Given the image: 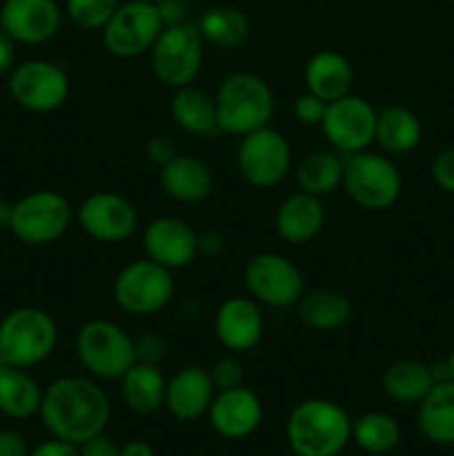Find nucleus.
Here are the masks:
<instances>
[{
	"mask_svg": "<svg viewBox=\"0 0 454 456\" xmlns=\"http://www.w3.org/2000/svg\"><path fill=\"white\" fill-rule=\"evenodd\" d=\"M434 386L430 365L417 359H399L383 372V390L399 403H421Z\"/></svg>",
	"mask_w": 454,
	"mask_h": 456,
	"instance_id": "obj_29",
	"label": "nucleus"
},
{
	"mask_svg": "<svg viewBox=\"0 0 454 456\" xmlns=\"http://www.w3.org/2000/svg\"><path fill=\"white\" fill-rule=\"evenodd\" d=\"M401 187L399 169L387 156L365 150L345 159L343 190L359 208L385 212L399 200Z\"/></svg>",
	"mask_w": 454,
	"mask_h": 456,
	"instance_id": "obj_6",
	"label": "nucleus"
},
{
	"mask_svg": "<svg viewBox=\"0 0 454 456\" xmlns=\"http://www.w3.org/2000/svg\"><path fill=\"white\" fill-rule=\"evenodd\" d=\"M378 111L365 98L347 94L328 102V111L320 123L325 141L341 156L365 151L377 141Z\"/></svg>",
	"mask_w": 454,
	"mask_h": 456,
	"instance_id": "obj_12",
	"label": "nucleus"
},
{
	"mask_svg": "<svg viewBox=\"0 0 454 456\" xmlns=\"http://www.w3.org/2000/svg\"><path fill=\"white\" fill-rule=\"evenodd\" d=\"M40 401L43 390L27 370L13 365L0 370V412L4 417L25 421L40 412Z\"/></svg>",
	"mask_w": 454,
	"mask_h": 456,
	"instance_id": "obj_27",
	"label": "nucleus"
},
{
	"mask_svg": "<svg viewBox=\"0 0 454 456\" xmlns=\"http://www.w3.org/2000/svg\"><path fill=\"white\" fill-rule=\"evenodd\" d=\"M118 0H67V13L80 29L96 31L114 16Z\"/></svg>",
	"mask_w": 454,
	"mask_h": 456,
	"instance_id": "obj_34",
	"label": "nucleus"
},
{
	"mask_svg": "<svg viewBox=\"0 0 454 456\" xmlns=\"http://www.w3.org/2000/svg\"><path fill=\"white\" fill-rule=\"evenodd\" d=\"M9 214H12V205L0 196V227L9 225Z\"/></svg>",
	"mask_w": 454,
	"mask_h": 456,
	"instance_id": "obj_47",
	"label": "nucleus"
},
{
	"mask_svg": "<svg viewBox=\"0 0 454 456\" xmlns=\"http://www.w3.org/2000/svg\"><path fill=\"white\" fill-rule=\"evenodd\" d=\"M71 223V205L61 191L38 190L12 205L9 230L27 245H47L61 239Z\"/></svg>",
	"mask_w": 454,
	"mask_h": 456,
	"instance_id": "obj_8",
	"label": "nucleus"
},
{
	"mask_svg": "<svg viewBox=\"0 0 454 456\" xmlns=\"http://www.w3.org/2000/svg\"><path fill=\"white\" fill-rule=\"evenodd\" d=\"M223 249V236L218 232H207V234L199 236V252L205 254H218Z\"/></svg>",
	"mask_w": 454,
	"mask_h": 456,
	"instance_id": "obj_45",
	"label": "nucleus"
},
{
	"mask_svg": "<svg viewBox=\"0 0 454 456\" xmlns=\"http://www.w3.org/2000/svg\"><path fill=\"white\" fill-rule=\"evenodd\" d=\"M432 178L443 191L454 196V147L439 151L432 160Z\"/></svg>",
	"mask_w": 454,
	"mask_h": 456,
	"instance_id": "obj_38",
	"label": "nucleus"
},
{
	"mask_svg": "<svg viewBox=\"0 0 454 456\" xmlns=\"http://www.w3.org/2000/svg\"><path fill=\"white\" fill-rule=\"evenodd\" d=\"M214 396H216V387L209 377V370L200 365H187L167 381L165 408L178 421H196L207 414Z\"/></svg>",
	"mask_w": 454,
	"mask_h": 456,
	"instance_id": "obj_20",
	"label": "nucleus"
},
{
	"mask_svg": "<svg viewBox=\"0 0 454 456\" xmlns=\"http://www.w3.org/2000/svg\"><path fill=\"white\" fill-rule=\"evenodd\" d=\"M78 223L93 240L123 243L138 230V212L116 191H93L80 203Z\"/></svg>",
	"mask_w": 454,
	"mask_h": 456,
	"instance_id": "obj_15",
	"label": "nucleus"
},
{
	"mask_svg": "<svg viewBox=\"0 0 454 456\" xmlns=\"http://www.w3.org/2000/svg\"><path fill=\"white\" fill-rule=\"evenodd\" d=\"M0 456H29L27 441L13 430H0Z\"/></svg>",
	"mask_w": 454,
	"mask_h": 456,
	"instance_id": "obj_43",
	"label": "nucleus"
},
{
	"mask_svg": "<svg viewBox=\"0 0 454 456\" xmlns=\"http://www.w3.org/2000/svg\"><path fill=\"white\" fill-rule=\"evenodd\" d=\"M160 185L169 199L194 205L212 194V169L196 156L176 154L165 167H160Z\"/></svg>",
	"mask_w": 454,
	"mask_h": 456,
	"instance_id": "obj_21",
	"label": "nucleus"
},
{
	"mask_svg": "<svg viewBox=\"0 0 454 456\" xmlns=\"http://www.w3.org/2000/svg\"><path fill=\"white\" fill-rule=\"evenodd\" d=\"M163 27L154 3L127 0L102 27V45L116 58H136L151 52Z\"/></svg>",
	"mask_w": 454,
	"mask_h": 456,
	"instance_id": "obj_11",
	"label": "nucleus"
},
{
	"mask_svg": "<svg viewBox=\"0 0 454 456\" xmlns=\"http://www.w3.org/2000/svg\"><path fill=\"white\" fill-rule=\"evenodd\" d=\"M145 154H147V160H150L151 165L165 167V165H167L169 160L178 154L176 142H174L169 136H165V134H158V136H151L150 141H147Z\"/></svg>",
	"mask_w": 454,
	"mask_h": 456,
	"instance_id": "obj_39",
	"label": "nucleus"
},
{
	"mask_svg": "<svg viewBox=\"0 0 454 456\" xmlns=\"http://www.w3.org/2000/svg\"><path fill=\"white\" fill-rule=\"evenodd\" d=\"M343 169H345V159H341L338 151H312L298 163L296 183L301 191L323 199L343 185Z\"/></svg>",
	"mask_w": 454,
	"mask_h": 456,
	"instance_id": "obj_31",
	"label": "nucleus"
},
{
	"mask_svg": "<svg viewBox=\"0 0 454 456\" xmlns=\"http://www.w3.org/2000/svg\"><path fill=\"white\" fill-rule=\"evenodd\" d=\"M16 62V40L0 27V76L13 69Z\"/></svg>",
	"mask_w": 454,
	"mask_h": 456,
	"instance_id": "obj_44",
	"label": "nucleus"
},
{
	"mask_svg": "<svg viewBox=\"0 0 454 456\" xmlns=\"http://www.w3.org/2000/svg\"><path fill=\"white\" fill-rule=\"evenodd\" d=\"M40 419L56 439L85 444L105 432L111 417L107 392L85 377H62L43 390Z\"/></svg>",
	"mask_w": 454,
	"mask_h": 456,
	"instance_id": "obj_1",
	"label": "nucleus"
},
{
	"mask_svg": "<svg viewBox=\"0 0 454 456\" xmlns=\"http://www.w3.org/2000/svg\"><path fill=\"white\" fill-rule=\"evenodd\" d=\"M120 456H156L154 448L145 441H129L127 445L120 448Z\"/></svg>",
	"mask_w": 454,
	"mask_h": 456,
	"instance_id": "obj_46",
	"label": "nucleus"
},
{
	"mask_svg": "<svg viewBox=\"0 0 454 456\" xmlns=\"http://www.w3.org/2000/svg\"><path fill=\"white\" fill-rule=\"evenodd\" d=\"M58 328L40 307H18L0 321V356L13 368L29 370L52 356Z\"/></svg>",
	"mask_w": 454,
	"mask_h": 456,
	"instance_id": "obj_4",
	"label": "nucleus"
},
{
	"mask_svg": "<svg viewBox=\"0 0 454 456\" xmlns=\"http://www.w3.org/2000/svg\"><path fill=\"white\" fill-rule=\"evenodd\" d=\"M147 258L167 270H182L199 254V234L178 216L154 218L142 232Z\"/></svg>",
	"mask_w": 454,
	"mask_h": 456,
	"instance_id": "obj_16",
	"label": "nucleus"
},
{
	"mask_svg": "<svg viewBox=\"0 0 454 456\" xmlns=\"http://www.w3.org/2000/svg\"><path fill=\"white\" fill-rule=\"evenodd\" d=\"M61 7L56 0H4L0 27L22 45H43L61 29Z\"/></svg>",
	"mask_w": 454,
	"mask_h": 456,
	"instance_id": "obj_17",
	"label": "nucleus"
},
{
	"mask_svg": "<svg viewBox=\"0 0 454 456\" xmlns=\"http://www.w3.org/2000/svg\"><path fill=\"white\" fill-rule=\"evenodd\" d=\"M209 377H212L214 387L216 392L234 390V387H240L245 383V368L240 361L231 359V356H225V359L216 361L209 370Z\"/></svg>",
	"mask_w": 454,
	"mask_h": 456,
	"instance_id": "obj_35",
	"label": "nucleus"
},
{
	"mask_svg": "<svg viewBox=\"0 0 454 456\" xmlns=\"http://www.w3.org/2000/svg\"><path fill=\"white\" fill-rule=\"evenodd\" d=\"M352 441V419L329 399H307L288 419V444L296 456H338Z\"/></svg>",
	"mask_w": 454,
	"mask_h": 456,
	"instance_id": "obj_2",
	"label": "nucleus"
},
{
	"mask_svg": "<svg viewBox=\"0 0 454 456\" xmlns=\"http://www.w3.org/2000/svg\"><path fill=\"white\" fill-rule=\"evenodd\" d=\"M418 428L434 445H454V381L432 386L418 403Z\"/></svg>",
	"mask_w": 454,
	"mask_h": 456,
	"instance_id": "obj_25",
	"label": "nucleus"
},
{
	"mask_svg": "<svg viewBox=\"0 0 454 456\" xmlns=\"http://www.w3.org/2000/svg\"><path fill=\"white\" fill-rule=\"evenodd\" d=\"M9 94L25 110L47 114L62 107L69 96V76L49 61H27L13 67L9 76Z\"/></svg>",
	"mask_w": 454,
	"mask_h": 456,
	"instance_id": "obj_14",
	"label": "nucleus"
},
{
	"mask_svg": "<svg viewBox=\"0 0 454 456\" xmlns=\"http://www.w3.org/2000/svg\"><path fill=\"white\" fill-rule=\"evenodd\" d=\"M445 363H448V372H450V381H454V350L450 352V356L445 359Z\"/></svg>",
	"mask_w": 454,
	"mask_h": 456,
	"instance_id": "obj_48",
	"label": "nucleus"
},
{
	"mask_svg": "<svg viewBox=\"0 0 454 456\" xmlns=\"http://www.w3.org/2000/svg\"><path fill=\"white\" fill-rule=\"evenodd\" d=\"M154 4L165 27L187 22V16H190V3L187 0H156Z\"/></svg>",
	"mask_w": 454,
	"mask_h": 456,
	"instance_id": "obj_40",
	"label": "nucleus"
},
{
	"mask_svg": "<svg viewBox=\"0 0 454 456\" xmlns=\"http://www.w3.org/2000/svg\"><path fill=\"white\" fill-rule=\"evenodd\" d=\"M134 350H136L138 363L160 365V361L167 356V338L158 332H145L138 338H134Z\"/></svg>",
	"mask_w": 454,
	"mask_h": 456,
	"instance_id": "obj_36",
	"label": "nucleus"
},
{
	"mask_svg": "<svg viewBox=\"0 0 454 456\" xmlns=\"http://www.w3.org/2000/svg\"><path fill=\"white\" fill-rule=\"evenodd\" d=\"M203 36L191 22L163 27L151 47V67L156 78L172 89L191 85L203 67Z\"/></svg>",
	"mask_w": 454,
	"mask_h": 456,
	"instance_id": "obj_7",
	"label": "nucleus"
},
{
	"mask_svg": "<svg viewBox=\"0 0 454 456\" xmlns=\"http://www.w3.org/2000/svg\"><path fill=\"white\" fill-rule=\"evenodd\" d=\"M218 129L230 136H247L270 125L274 114V94L256 74L236 71L218 87L216 96Z\"/></svg>",
	"mask_w": 454,
	"mask_h": 456,
	"instance_id": "obj_3",
	"label": "nucleus"
},
{
	"mask_svg": "<svg viewBox=\"0 0 454 456\" xmlns=\"http://www.w3.org/2000/svg\"><path fill=\"white\" fill-rule=\"evenodd\" d=\"M169 111L178 127L194 136H207L218 129L216 101L205 89L196 87L194 83L174 89Z\"/></svg>",
	"mask_w": 454,
	"mask_h": 456,
	"instance_id": "obj_24",
	"label": "nucleus"
},
{
	"mask_svg": "<svg viewBox=\"0 0 454 456\" xmlns=\"http://www.w3.org/2000/svg\"><path fill=\"white\" fill-rule=\"evenodd\" d=\"M214 432L223 439L239 441L254 435L263 421V403L249 387L240 386L234 390L216 392L207 410Z\"/></svg>",
	"mask_w": 454,
	"mask_h": 456,
	"instance_id": "obj_18",
	"label": "nucleus"
},
{
	"mask_svg": "<svg viewBox=\"0 0 454 456\" xmlns=\"http://www.w3.org/2000/svg\"><path fill=\"white\" fill-rule=\"evenodd\" d=\"M354 85V69L352 62L343 53L334 49L316 52L305 65V87L314 96L323 98L325 102H332L336 98L352 94Z\"/></svg>",
	"mask_w": 454,
	"mask_h": 456,
	"instance_id": "obj_23",
	"label": "nucleus"
},
{
	"mask_svg": "<svg viewBox=\"0 0 454 456\" xmlns=\"http://www.w3.org/2000/svg\"><path fill=\"white\" fill-rule=\"evenodd\" d=\"M123 383V399L132 412L154 414L165 405L167 379L163 377L158 365L134 363L120 379Z\"/></svg>",
	"mask_w": 454,
	"mask_h": 456,
	"instance_id": "obj_26",
	"label": "nucleus"
},
{
	"mask_svg": "<svg viewBox=\"0 0 454 456\" xmlns=\"http://www.w3.org/2000/svg\"><path fill=\"white\" fill-rule=\"evenodd\" d=\"M172 270L151 258L127 263L114 281V301L123 312L134 316L156 314L174 297Z\"/></svg>",
	"mask_w": 454,
	"mask_h": 456,
	"instance_id": "obj_9",
	"label": "nucleus"
},
{
	"mask_svg": "<svg viewBox=\"0 0 454 456\" xmlns=\"http://www.w3.org/2000/svg\"><path fill=\"white\" fill-rule=\"evenodd\" d=\"M236 165L249 185L270 190L288 176L292 167V147L283 134L267 125L240 138Z\"/></svg>",
	"mask_w": 454,
	"mask_h": 456,
	"instance_id": "obj_10",
	"label": "nucleus"
},
{
	"mask_svg": "<svg viewBox=\"0 0 454 456\" xmlns=\"http://www.w3.org/2000/svg\"><path fill=\"white\" fill-rule=\"evenodd\" d=\"M196 27L205 43L221 49L240 47L249 36V22L245 13L230 4H218V7L203 12Z\"/></svg>",
	"mask_w": 454,
	"mask_h": 456,
	"instance_id": "obj_32",
	"label": "nucleus"
},
{
	"mask_svg": "<svg viewBox=\"0 0 454 456\" xmlns=\"http://www.w3.org/2000/svg\"><path fill=\"white\" fill-rule=\"evenodd\" d=\"M141 3H156V0H141Z\"/></svg>",
	"mask_w": 454,
	"mask_h": 456,
	"instance_id": "obj_50",
	"label": "nucleus"
},
{
	"mask_svg": "<svg viewBox=\"0 0 454 456\" xmlns=\"http://www.w3.org/2000/svg\"><path fill=\"white\" fill-rule=\"evenodd\" d=\"M4 365H7V363H4V359H3V356H0V370H3Z\"/></svg>",
	"mask_w": 454,
	"mask_h": 456,
	"instance_id": "obj_49",
	"label": "nucleus"
},
{
	"mask_svg": "<svg viewBox=\"0 0 454 456\" xmlns=\"http://www.w3.org/2000/svg\"><path fill=\"white\" fill-rule=\"evenodd\" d=\"M352 441L368 454H390L401 441V428L385 412H368L352 421Z\"/></svg>",
	"mask_w": 454,
	"mask_h": 456,
	"instance_id": "obj_33",
	"label": "nucleus"
},
{
	"mask_svg": "<svg viewBox=\"0 0 454 456\" xmlns=\"http://www.w3.org/2000/svg\"><path fill=\"white\" fill-rule=\"evenodd\" d=\"M265 321L258 301L231 297L221 303L214 316V332L221 346L230 352H247L261 343Z\"/></svg>",
	"mask_w": 454,
	"mask_h": 456,
	"instance_id": "obj_19",
	"label": "nucleus"
},
{
	"mask_svg": "<svg viewBox=\"0 0 454 456\" xmlns=\"http://www.w3.org/2000/svg\"><path fill=\"white\" fill-rule=\"evenodd\" d=\"M76 356L92 377L118 381L136 363L134 338L105 319L87 321L76 334Z\"/></svg>",
	"mask_w": 454,
	"mask_h": 456,
	"instance_id": "obj_5",
	"label": "nucleus"
},
{
	"mask_svg": "<svg viewBox=\"0 0 454 456\" xmlns=\"http://www.w3.org/2000/svg\"><path fill=\"white\" fill-rule=\"evenodd\" d=\"M325 111H328V102L310 92H305L303 96H298L294 101V116L303 125H307V127H320V123L325 118Z\"/></svg>",
	"mask_w": 454,
	"mask_h": 456,
	"instance_id": "obj_37",
	"label": "nucleus"
},
{
	"mask_svg": "<svg viewBox=\"0 0 454 456\" xmlns=\"http://www.w3.org/2000/svg\"><path fill=\"white\" fill-rule=\"evenodd\" d=\"M325 223V209L319 196L296 191L279 205L274 216L276 234L294 245L310 243Z\"/></svg>",
	"mask_w": 454,
	"mask_h": 456,
	"instance_id": "obj_22",
	"label": "nucleus"
},
{
	"mask_svg": "<svg viewBox=\"0 0 454 456\" xmlns=\"http://www.w3.org/2000/svg\"><path fill=\"white\" fill-rule=\"evenodd\" d=\"M80 456H120V445L107 435H96L78 445Z\"/></svg>",
	"mask_w": 454,
	"mask_h": 456,
	"instance_id": "obj_41",
	"label": "nucleus"
},
{
	"mask_svg": "<svg viewBox=\"0 0 454 456\" xmlns=\"http://www.w3.org/2000/svg\"><path fill=\"white\" fill-rule=\"evenodd\" d=\"M29 456H80V450L76 444H69V441H62L53 436V439L36 445Z\"/></svg>",
	"mask_w": 454,
	"mask_h": 456,
	"instance_id": "obj_42",
	"label": "nucleus"
},
{
	"mask_svg": "<svg viewBox=\"0 0 454 456\" xmlns=\"http://www.w3.org/2000/svg\"><path fill=\"white\" fill-rule=\"evenodd\" d=\"M296 307L298 319L316 332H332L343 328L352 316V303L347 301L345 294L334 289H314L303 294Z\"/></svg>",
	"mask_w": 454,
	"mask_h": 456,
	"instance_id": "obj_30",
	"label": "nucleus"
},
{
	"mask_svg": "<svg viewBox=\"0 0 454 456\" xmlns=\"http://www.w3.org/2000/svg\"><path fill=\"white\" fill-rule=\"evenodd\" d=\"M245 285L254 301L270 307H292L305 294L301 270L283 254H256L245 267Z\"/></svg>",
	"mask_w": 454,
	"mask_h": 456,
	"instance_id": "obj_13",
	"label": "nucleus"
},
{
	"mask_svg": "<svg viewBox=\"0 0 454 456\" xmlns=\"http://www.w3.org/2000/svg\"><path fill=\"white\" fill-rule=\"evenodd\" d=\"M423 138V125L412 110L390 105L377 116V142L387 154H409Z\"/></svg>",
	"mask_w": 454,
	"mask_h": 456,
	"instance_id": "obj_28",
	"label": "nucleus"
}]
</instances>
